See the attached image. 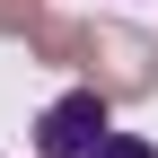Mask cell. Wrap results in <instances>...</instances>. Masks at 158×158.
Segmentation results:
<instances>
[{"mask_svg":"<svg viewBox=\"0 0 158 158\" xmlns=\"http://www.w3.org/2000/svg\"><path fill=\"white\" fill-rule=\"evenodd\" d=\"M79 70H88V88H106V97H149L158 88V35H132V27H114V18H88Z\"/></svg>","mask_w":158,"mask_h":158,"instance_id":"1","label":"cell"},{"mask_svg":"<svg viewBox=\"0 0 158 158\" xmlns=\"http://www.w3.org/2000/svg\"><path fill=\"white\" fill-rule=\"evenodd\" d=\"M106 88H70L62 106H44V123H35V158H88L106 141Z\"/></svg>","mask_w":158,"mask_h":158,"instance_id":"2","label":"cell"},{"mask_svg":"<svg viewBox=\"0 0 158 158\" xmlns=\"http://www.w3.org/2000/svg\"><path fill=\"white\" fill-rule=\"evenodd\" d=\"M0 35H44V0H0Z\"/></svg>","mask_w":158,"mask_h":158,"instance_id":"3","label":"cell"},{"mask_svg":"<svg viewBox=\"0 0 158 158\" xmlns=\"http://www.w3.org/2000/svg\"><path fill=\"white\" fill-rule=\"evenodd\" d=\"M88 158H158V149H149V141H141V132H106V141H97V149H88Z\"/></svg>","mask_w":158,"mask_h":158,"instance_id":"4","label":"cell"}]
</instances>
